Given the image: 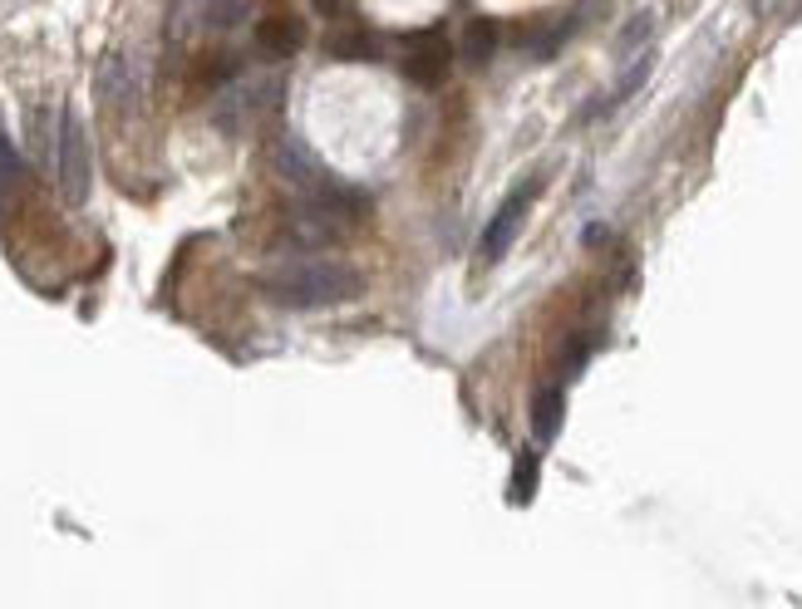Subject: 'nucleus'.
Returning a JSON list of instances; mask_svg holds the SVG:
<instances>
[{"label": "nucleus", "instance_id": "obj_1", "mask_svg": "<svg viewBox=\"0 0 802 609\" xmlns=\"http://www.w3.org/2000/svg\"><path fill=\"white\" fill-rule=\"evenodd\" d=\"M365 290V275L350 261H291L261 280V295L281 310H330Z\"/></svg>", "mask_w": 802, "mask_h": 609}, {"label": "nucleus", "instance_id": "obj_2", "mask_svg": "<svg viewBox=\"0 0 802 609\" xmlns=\"http://www.w3.org/2000/svg\"><path fill=\"white\" fill-rule=\"evenodd\" d=\"M55 177H60V192L70 206L90 202V182H94V167H90V133H84V118L74 108L60 114V143H55Z\"/></svg>", "mask_w": 802, "mask_h": 609}, {"label": "nucleus", "instance_id": "obj_3", "mask_svg": "<svg viewBox=\"0 0 802 609\" xmlns=\"http://www.w3.org/2000/svg\"><path fill=\"white\" fill-rule=\"evenodd\" d=\"M536 192H542V177H527V182L517 187V192L507 196L503 206H497V216L487 222V231H483V261H487V265L503 261V255L512 251L517 231H522V222H527V206H532Z\"/></svg>", "mask_w": 802, "mask_h": 609}, {"label": "nucleus", "instance_id": "obj_4", "mask_svg": "<svg viewBox=\"0 0 802 609\" xmlns=\"http://www.w3.org/2000/svg\"><path fill=\"white\" fill-rule=\"evenodd\" d=\"M404 69L418 88H438L453 69V39L444 29H424V35L409 39V55H404Z\"/></svg>", "mask_w": 802, "mask_h": 609}, {"label": "nucleus", "instance_id": "obj_5", "mask_svg": "<svg viewBox=\"0 0 802 609\" xmlns=\"http://www.w3.org/2000/svg\"><path fill=\"white\" fill-rule=\"evenodd\" d=\"M271 163H276V172L286 177L291 187H300V192H320V187H330V172L326 163H320L316 153H310L300 138H276V147H271Z\"/></svg>", "mask_w": 802, "mask_h": 609}, {"label": "nucleus", "instance_id": "obj_6", "mask_svg": "<svg viewBox=\"0 0 802 609\" xmlns=\"http://www.w3.org/2000/svg\"><path fill=\"white\" fill-rule=\"evenodd\" d=\"M94 94H99V104H109V108H129L133 98H139V69H133V59L123 55V49H109V55L99 59Z\"/></svg>", "mask_w": 802, "mask_h": 609}, {"label": "nucleus", "instance_id": "obj_7", "mask_svg": "<svg viewBox=\"0 0 802 609\" xmlns=\"http://www.w3.org/2000/svg\"><path fill=\"white\" fill-rule=\"evenodd\" d=\"M562 422H566V393H562V383H546V389H536V398H532V438H536V447L556 442Z\"/></svg>", "mask_w": 802, "mask_h": 609}, {"label": "nucleus", "instance_id": "obj_8", "mask_svg": "<svg viewBox=\"0 0 802 609\" xmlns=\"http://www.w3.org/2000/svg\"><path fill=\"white\" fill-rule=\"evenodd\" d=\"M300 39H306V29H300V20H291V15H271V20H261V25H257V49L267 59L296 55Z\"/></svg>", "mask_w": 802, "mask_h": 609}, {"label": "nucleus", "instance_id": "obj_9", "mask_svg": "<svg viewBox=\"0 0 802 609\" xmlns=\"http://www.w3.org/2000/svg\"><path fill=\"white\" fill-rule=\"evenodd\" d=\"M497 49V25L493 20H468L463 39H458V55L468 59V64H487Z\"/></svg>", "mask_w": 802, "mask_h": 609}, {"label": "nucleus", "instance_id": "obj_10", "mask_svg": "<svg viewBox=\"0 0 802 609\" xmlns=\"http://www.w3.org/2000/svg\"><path fill=\"white\" fill-rule=\"evenodd\" d=\"M532 491H536V452H522L517 467H512V501H517V506H527Z\"/></svg>", "mask_w": 802, "mask_h": 609}, {"label": "nucleus", "instance_id": "obj_11", "mask_svg": "<svg viewBox=\"0 0 802 609\" xmlns=\"http://www.w3.org/2000/svg\"><path fill=\"white\" fill-rule=\"evenodd\" d=\"M650 69H654V59H650V55H645V59H635V64L625 69V79H621V84H615L611 108H615V104H625V98H635V94H640V84H645V79H650Z\"/></svg>", "mask_w": 802, "mask_h": 609}, {"label": "nucleus", "instance_id": "obj_12", "mask_svg": "<svg viewBox=\"0 0 802 609\" xmlns=\"http://www.w3.org/2000/svg\"><path fill=\"white\" fill-rule=\"evenodd\" d=\"M650 29H654V15H635L630 25H625L621 35H615V49H621V55H630V49H640Z\"/></svg>", "mask_w": 802, "mask_h": 609}, {"label": "nucleus", "instance_id": "obj_13", "mask_svg": "<svg viewBox=\"0 0 802 609\" xmlns=\"http://www.w3.org/2000/svg\"><path fill=\"white\" fill-rule=\"evenodd\" d=\"M330 55L335 59H369V39L365 35H335L330 39Z\"/></svg>", "mask_w": 802, "mask_h": 609}, {"label": "nucleus", "instance_id": "obj_14", "mask_svg": "<svg viewBox=\"0 0 802 609\" xmlns=\"http://www.w3.org/2000/svg\"><path fill=\"white\" fill-rule=\"evenodd\" d=\"M247 15V0H212V25H237V20Z\"/></svg>", "mask_w": 802, "mask_h": 609}, {"label": "nucleus", "instance_id": "obj_15", "mask_svg": "<svg viewBox=\"0 0 802 609\" xmlns=\"http://www.w3.org/2000/svg\"><path fill=\"white\" fill-rule=\"evenodd\" d=\"M586 359H591V339L571 344V349L562 354V373H566V379H571V373H581V369H586Z\"/></svg>", "mask_w": 802, "mask_h": 609}]
</instances>
